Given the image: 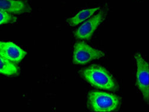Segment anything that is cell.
Listing matches in <instances>:
<instances>
[{
  "mask_svg": "<svg viewBox=\"0 0 149 112\" xmlns=\"http://www.w3.org/2000/svg\"><path fill=\"white\" fill-rule=\"evenodd\" d=\"M19 69L17 66L0 55V74L7 77L17 76Z\"/></svg>",
  "mask_w": 149,
  "mask_h": 112,
  "instance_id": "9",
  "label": "cell"
},
{
  "mask_svg": "<svg viewBox=\"0 0 149 112\" xmlns=\"http://www.w3.org/2000/svg\"><path fill=\"white\" fill-rule=\"evenodd\" d=\"M136 63V84L143 95L144 100L148 104L149 100V65L139 53L134 55Z\"/></svg>",
  "mask_w": 149,
  "mask_h": 112,
  "instance_id": "3",
  "label": "cell"
},
{
  "mask_svg": "<svg viewBox=\"0 0 149 112\" xmlns=\"http://www.w3.org/2000/svg\"><path fill=\"white\" fill-rule=\"evenodd\" d=\"M17 19V17L14 15L0 10V25L15 23Z\"/></svg>",
  "mask_w": 149,
  "mask_h": 112,
  "instance_id": "10",
  "label": "cell"
},
{
  "mask_svg": "<svg viewBox=\"0 0 149 112\" xmlns=\"http://www.w3.org/2000/svg\"><path fill=\"white\" fill-rule=\"evenodd\" d=\"M120 102L119 96L103 91H90L87 97L88 107L93 111H114L119 108Z\"/></svg>",
  "mask_w": 149,
  "mask_h": 112,
  "instance_id": "2",
  "label": "cell"
},
{
  "mask_svg": "<svg viewBox=\"0 0 149 112\" xmlns=\"http://www.w3.org/2000/svg\"><path fill=\"white\" fill-rule=\"evenodd\" d=\"M107 12L102 10L86 20L74 32V37L81 40H90L99 25L105 19Z\"/></svg>",
  "mask_w": 149,
  "mask_h": 112,
  "instance_id": "5",
  "label": "cell"
},
{
  "mask_svg": "<svg viewBox=\"0 0 149 112\" xmlns=\"http://www.w3.org/2000/svg\"><path fill=\"white\" fill-rule=\"evenodd\" d=\"M0 10L11 15H21L30 13L32 8L23 0H0Z\"/></svg>",
  "mask_w": 149,
  "mask_h": 112,
  "instance_id": "7",
  "label": "cell"
},
{
  "mask_svg": "<svg viewBox=\"0 0 149 112\" xmlns=\"http://www.w3.org/2000/svg\"><path fill=\"white\" fill-rule=\"evenodd\" d=\"M104 56V53L94 48L84 42L75 43L73 48V62L76 65H85L90 61L100 58Z\"/></svg>",
  "mask_w": 149,
  "mask_h": 112,
  "instance_id": "4",
  "label": "cell"
},
{
  "mask_svg": "<svg viewBox=\"0 0 149 112\" xmlns=\"http://www.w3.org/2000/svg\"><path fill=\"white\" fill-rule=\"evenodd\" d=\"M26 54V51L13 42L0 41V55L12 63H20Z\"/></svg>",
  "mask_w": 149,
  "mask_h": 112,
  "instance_id": "6",
  "label": "cell"
},
{
  "mask_svg": "<svg viewBox=\"0 0 149 112\" xmlns=\"http://www.w3.org/2000/svg\"><path fill=\"white\" fill-rule=\"evenodd\" d=\"M81 77L97 88L116 91L118 85L112 75L103 67L92 65L80 71Z\"/></svg>",
  "mask_w": 149,
  "mask_h": 112,
  "instance_id": "1",
  "label": "cell"
},
{
  "mask_svg": "<svg viewBox=\"0 0 149 112\" xmlns=\"http://www.w3.org/2000/svg\"><path fill=\"white\" fill-rule=\"evenodd\" d=\"M99 9H100V7L87 8L81 10L75 16L68 19L67 22L71 26H76L93 16Z\"/></svg>",
  "mask_w": 149,
  "mask_h": 112,
  "instance_id": "8",
  "label": "cell"
}]
</instances>
